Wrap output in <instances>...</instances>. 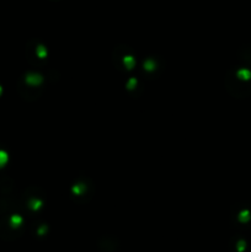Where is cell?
I'll return each instance as SVG.
<instances>
[{
    "label": "cell",
    "instance_id": "obj_1",
    "mask_svg": "<svg viewBox=\"0 0 251 252\" xmlns=\"http://www.w3.org/2000/svg\"><path fill=\"white\" fill-rule=\"evenodd\" d=\"M42 80V78L38 74H29L26 76V81L27 84L32 85V86H37V84H39V81Z\"/></svg>",
    "mask_w": 251,
    "mask_h": 252
},
{
    "label": "cell",
    "instance_id": "obj_2",
    "mask_svg": "<svg viewBox=\"0 0 251 252\" xmlns=\"http://www.w3.org/2000/svg\"><path fill=\"white\" fill-rule=\"evenodd\" d=\"M7 160H9L7 153H6V151H4V150H0V167L5 166V165H6V162H7Z\"/></svg>",
    "mask_w": 251,
    "mask_h": 252
},
{
    "label": "cell",
    "instance_id": "obj_3",
    "mask_svg": "<svg viewBox=\"0 0 251 252\" xmlns=\"http://www.w3.org/2000/svg\"><path fill=\"white\" fill-rule=\"evenodd\" d=\"M1 91H2V89H1V86H0V94H1Z\"/></svg>",
    "mask_w": 251,
    "mask_h": 252
}]
</instances>
